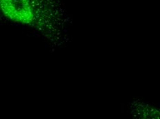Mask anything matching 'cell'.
Wrapping results in <instances>:
<instances>
[{
  "label": "cell",
  "instance_id": "6da1fadb",
  "mask_svg": "<svg viewBox=\"0 0 160 119\" xmlns=\"http://www.w3.org/2000/svg\"><path fill=\"white\" fill-rule=\"evenodd\" d=\"M54 0H0V12L12 21L35 24L55 12Z\"/></svg>",
  "mask_w": 160,
  "mask_h": 119
}]
</instances>
